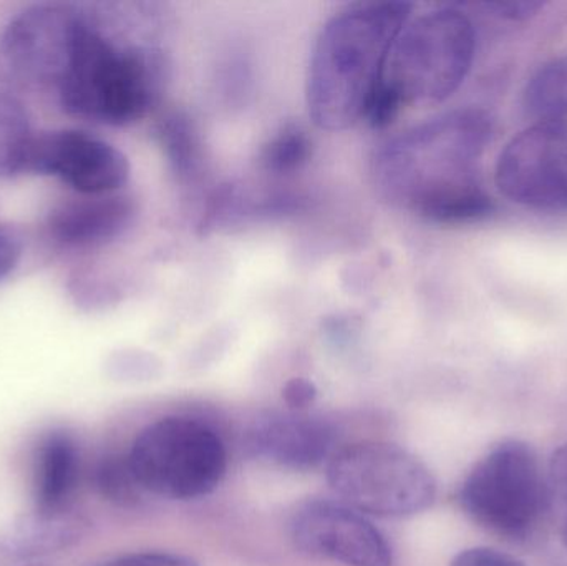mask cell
Wrapping results in <instances>:
<instances>
[{"label":"cell","instance_id":"obj_5","mask_svg":"<svg viewBox=\"0 0 567 566\" xmlns=\"http://www.w3.org/2000/svg\"><path fill=\"white\" fill-rule=\"evenodd\" d=\"M128 462L143 492L193 501L218 488L228 469V454L221 438L205 422L165 418L140 432Z\"/></svg>","mask_w":567,"mask_h":566},{"label":"cell","instance_id":"obj_21","mask_svg":"<svg viewBox=\"0 0 567 566\" xmlns=\"http://www.w3.org/2000/svg\"><path fill=\"white\" fill-rule=\"evenodd\" d=\"M546 488L548 508H551L559 538L567 550V444L553 454Z\"/></svg>","mask_w":567,"mask_h":566},{"label":"cell","instance_id":"obj_19","mask_svg":"<svg viewBox=\"0 0 567 566\" xmlns=\"http://www.w3.org/2000/svg\"><path fill=\"white\" fill-rule=\"evenodd\" d=\"M312 143L299 126L289 125L275 136L261 152V166L275 175H289L309 162Z\"/></svg>","mask_w":567,"mask_h":566},{"label":"cell","instance_id":"obj_23","mask_svg":"<svg viewBox=\"0 0 567 566\" xmlns=\"http://www.w3.org/2000/svg\"><path fill=\"white\" fill-rule=\"evenodd\" d=\"M450 566H526L518 558L488 547L466 548L453 557Z\"/></svg>","mask_w":567,"mask_h":566},{"label":"cell","instance_id":"obj_6","mask_svg":"<svg viewBox=\"0 0 567 566\" xmlns=\"http://www.w3.org/2000/svg\"><path fill=\"white\" fill-rule=\"evenodd\" d=\"M460 505L486 531L506 541H526L548 511V488L532 445L503 441L470 471Z\"/></svg>","mask_w":567,"mask_h":566},{"label":"cell","instance_id":"obj_9","mask_svg":"<svg viewBox=\"0 0 567 566\" xmlns=\"http://www.w3.org/2000/svg\"><path fill=\"white\" fill-rule=\"evenodd\" d=\"M499 192L536 212L567 213V122H538L512 140L496 163Z\"/></svg>","mask_w":567,"mask_h":566},{"label":"cell","instance_id":"obj_11","mask_svg":"<svg viewBox=\"0 0 567 566\" xmlns=\"http://www.w3.org/2000/svg\"><path fill=\"white\" fill-rule=\"evenodd\" d=\"M25 172L55 176L83 196L113 195L128 182L130 163L99 136L56 130L33 135Z\"/></svg>","mask_w":567,"mask_h":566},{"label":"cell","instance_id":"obj_13","mask_svg":"<svg viewBox=\"0 0 567 566\" xmlns=\"http://www.w3.org/2000/svg\"><path fill=\"white\" fill-rule=\"evenodd\" d=\"M133 219L135 203L125 196H82L56 205L47 218V229L62 248L89 251L118 239Z\"/></svg>","mask_w":567,"mask_h":566},{"label":"cell","instance_id":"obj_16","mask_svg":"<svg viewBox=\"0 0 567 566\" xmlns=\"http://www.w3.org/2000/svg\"><path fill=\"white\" fill-rule=\"evenodd\" d=\"M33 133L23 103L9 92H0V178L25 172Z\"/></svg>","mask_w":567,"mask_h":566},{"label":"cell","instance_id":"obj_10","mask_svg":"<svg viewBox=\"0 0 567 566\" xmlns=\"http://www.w3.org/2000/svg\"><path fill=\"white\" fill-rule=\"evenodd\" d=\"M293 544L303 554L346 566H392L385 535L346 502L310 501L290 522Z\"/></svg>","mask_w":567,"mask_h":566},{"label":"cell","instance_id":"obj_12","mask_svg":"<svg viewBox=\"0 0 567 566\" xmlns=\"http://www.w3.org/2000/svg\"><path fill=\"white\" fill-rule=\"evenodd\" d=\"M246 444L262 461L290 471H309L330 461L336 432L322 419L292 411L258 419Z\"/></svg>","mask_w":567,"mask_h":566},{"label":"cell","instance_id":"obj_22","mask_svg":"<svg viewBox=\"0 0 567 566\" xmlns=\"http://www.w3.org/2000/svg\"><path fill=\"white\" fill-rule=\"evenodd\" d=\"M96 566H199L198 562L179 554L168 552H140L110 558Z\"/></svg>","mask_w":567,"mask_h":566},{"label":"cell","instance_id":"obj_4","mask_svg":"<svg viewBox=\"0 0 567 566\" xmlns=\"http://www.w3.org/2000/svg\"><path fill=\"white\" fill-rule=\"evenodd\" d=\"M472 20L442 7L409 20L390 49L383 85L405 103H440L465 82L475 59Z\"/></svg>","mask_w":567,"mask_h":566},{"label":"cell","instance_id":"obj_24","mask_svg":"<svg viewBox=\"0 0 567 566\" xmlns=\"http://www.w3.org/2000/svg\"><path fill=\"white\" fill-rule=\"evenodd\" d=\"M22 255V233L13 226L0 225V281L17 268Z\"/></svg>","mask_w":567,"mask_h":566},{"label":"cell","instance_id":"obj_25","mask_svg":"<svg viewBox=\"0 0 567 566\" xmlns=\"http://www.w3.org/2000/svg\"><path fill=\"white\" fill-rule=\"evenodd\" d=\"M282 399L287 408L293 412L306 411L316 402L317 388L312 381L303 378H292L282 389Z\"/></svg>","mask_w":567,"mask_h":566},{"label":"cell","instance_id":"obj_18","mask_svg":"<svg viewBox=\"0 0 567 566\" xmlns=\"http://www.w3.org/2000/svg\"><path fill=\"white\" fill-rule=\"evenodd\" d=\"M159 140L173 172L182 179H196L202 173V143L188 116L169 113L159 122Z\"/></svg>","mask_w":567,"mask_h":566},{"label":"cell","instance_id":"obj_20","mask_svg":"<svg viewBox=\"0 0 567 566\" xmlns=\"http://www.w3.org/2000/svg\"><path fill=\"white\" fill-rule=\"evenodd\" d=\"M96 485L106 501L122 507H132L138 502L143 488L140 487L132 465L126 457H109L96 471Z\"/></svg>","mask_w":567,"mask_h":566},{"label":"cell","instance_id":"obj_7","mask_svg":"<svg viewBox=\"0 0 567 566\" xmlns=\"http://www.w3.org/2000/svg\"><path fill=\"white\" fill-rule=\"evenodd\" d=\"M327 481L347 505L375 517L402 518L432 507V472L405 449L363 441L333 452Z\"/></svg>","mask_w":567,"mask_h":566},{"label":"cell","instance_id":"obj_26","mask_svg":"<svg viewBox=\"0 0 567 566\" xmlns=\"http://www.w3.org/2000/svg\"><path fill=\"white\" fill-rule=\"evenodd\" d=\"M486 7L492 12H495L496 16L502 17V19L526 20L529 17L536 16L545 7V3L533 2V0L528 2L526 0V2H493Z\"/></svg>","mask_w":567,"mask_h":566},{"label":"cell","instance_id":"obj_8","mask_svg":"<svg viewBox=\"0 0 567 566\" xmlns=\"http://www.w3.org/2000/svg\"><path fill=\"white\" fill-rule=\"evenodd\" d=\"M83 27V3H33L0 33V80L20 92L56 90L65 80Z\"/></svg>","mask_w":567,"mask_h":566},{"label":"cell","instance_id":"obj_1","mask_svg":"<svg viewBox=\"0 0 567 566\" xmlns=\"http://www.w3.org/2000/svg\"><path fill=\"white\" fill-rule=\"evenodd\" d=\"M493 123L480 109L426 120L380 146L373 158L377 189L392 205L442 225L480 222L495 205L483 188L478 163Z\"/></svg>","mask_w":567,"mask_h":566},{"label":"cell","instance_id":"obj_2","mask_svg":"<svg viewBox=\"0 0 567 566\" xmlns=\"http://www.w3.org/2000/svg\"><path fill=\"white\" fill-rule=\"evenodd\" d=\"M143 25L138 3H83L79 47L56 92L69 115L112 126L148 115L165 89L168 63Z\"/></svg>","mask_w":567,"mask_h":566},{"label":"cell","instance_id":"obj_3","mask_svg":"<svg viewBox=\"0 0 567 566\" xmlns=\"http://www.w3.org/2000/svg\"><path fill=\"white\" fill-rule=\"evenodd\" d=\"M412 10L409 2H359L327 20L307 72V109L319 128L342 132L363 120Z\"/></svg>","mask_w":567,"mask_h":566},{"label":"cell","instance_id":"obj_15","mask_svg":"<svg viewBox=\"0 0 567 566\" xmlns=\"http://www.w3.org/2000/svg\"><path fill=\"white\" fill-rule=\"evenodd\" d=\"M83 534L85 524L66 511H35L13 525L3 541V550L12 557H40L72 547Z\"/></svg>","mask_w":567,"mask_h":566},{"label":"cell","instance_id":"obj_17","mask_svg":"<svg viewBox=\"0 0 567 566\" xmlns=\"http://www.w3.org/2000/svg\"><path fill=\"white\" fill-rule=\"evenodd\" d=\"M526 113L538 122L567 119V53L543 65L529 79L523 95Z\"/></svg>","mask_w":567,"mask_h":566},{"label":"cell","instance_id":"obj_14","mask_svg":"<svg viewBox=\"0 0 567 566\" xmlns=\"http://www.w3.org/2000/svg\"><path fill=\"white\" fill-rule=\"evenodd\" d=\"M80 474V455L69 434L53 432L37 455L35 511H66Z\"/></svg>","mask_w":567,"mask_h":566}]
</instances>
